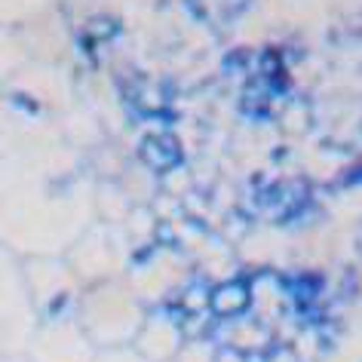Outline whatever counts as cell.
<instances>
[{
  "mask_svg": "<svg viewBox=\"0 0 362 362\" xmlns=\"http://www.w3.org/2000/svg\"><path fill=\"white\" fill-rule=\"evenodd\" d=\"M28 295L22 274L13 261V249L0 243V356L16 353L28 334Z\"/></svg>",
  "mask_w": 362,
  "mask_h": 362,
  "instance_id": "6da1fadb",
  "label": "cell"
}]
</instances>
